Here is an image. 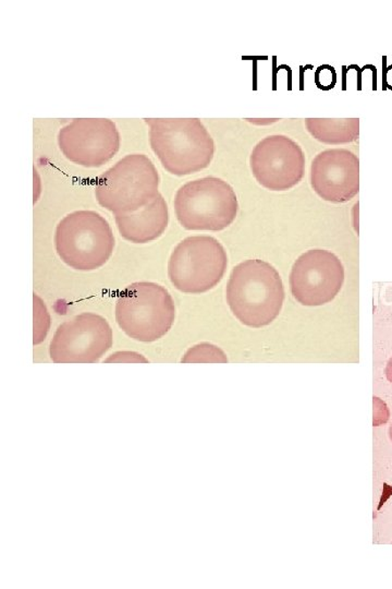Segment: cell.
I'll list each match as a JSON object with an SVG mask.
<instances>
[{
  "label": "cell",
  "mask_w": 392,
  "mask_h": 589,
  "mask_svg": "<svg viewBox=\"0 0 392 589\" xmlns=\"http://www.w3.org/2000/svg\"><path fill=\"white\" fill-rule=\"evenodd\" d=\"M150 148L172 175H192L210 167L215 143L198 118H145Z\"/></svg>",
  "instance_id": "1"
},
{
  "label": "cell",
  "mask_w": 392,
  "mask_h": 589,
  "mask_svg": "<svg viewBox=\"0 0 392 589\" xmlns=\"http://www.w3.org/2000/svg\"><path fill=\"white\" fill-rule=\"evenodd\" d=\"M227 304L239 322L250 328L271 324L282 309L285 289L276 268L252 259L231 272L226 290Z\"/></svg>",
  "instance_id": "2"
},
{
  "label": "cell",
  "mask_w": 392,
  "mask_h": 589,
  "mask_svg": "<svg viewBox=\"0 0 392 589\" xmlns=\"http://www.w3.org/2000/svg\"><path fill=\"white\" fill-rule=\"evenodd\" d=\"M57 254L73 270L89 272L105 266L115 249V236L105 218L96 211H74L57 225Z\"/></svg>",
  "instance_id": "3"
},
{
  "label": "cell",
  "mask_w": 392,
  "mask_h": 589,
  "mask_svg": "<svg viewBox=\"0 0 392 589\" xmlns=\"http://www.w3.org/2000/svg\"><path fill=\"white\" fill-rule=\"evenodd\" d=\"M118 327L127 337L142 343H153L172 329L176 305L169 291L153 282H136L118 296L115 308Z\"/></svg>",
  "instance_id": "4"
},
{
  "label": "cell",
  "mask_w": 392,
  "mask_h": 589,
  "mask_svg": "<svg viewBox=\"0 0 392 589\" xmlns=\"http://www.w3.org/2000/svg\"><path fill=\"white\" fill-rule=\"evenodd\" d=\"M159 174L145 154H129L97 178L96 198L112 214H130L159 195Z\"/></svg>",
  "instance_id": "5"
},
{
  "label": "cell",
  "mask_w": 392,
  "mask_h": 589,
  "mask_svg": "<svg viewBox=\"0 0 392 589\" xmlns=\"http://www.w3.org/2000/svg\"><path fill=\"white\" fill-rule=\"evenodd\" d=\"M179 223L187 230L220 232L237 219L234 188L219 177L198 178L179 188L173 201Z\"/></svg>",
  "instance_id": "6"
},
{
  "label": "cell",
  "mask_w": 392,
  "mask_h": 589,
  "mask_svg": "<svg viewBox=\"0 0 392 589\" xmlns=\"http://www.w3.org/2000/svg\"><path fill=\"white\" fill-rule=\"evenodd\" d=\"M227 267L228 256L219 240L211 236H191L170 254L168 277L181 293L203 294L219 284Z\"/></svg>",
  "instance_id": "7"
},
{
  "label": "cell",
  "mask_w": 392,
  "mask_h": 589,
  "mask_svg": "<svg viewBox=\"0 0 392 589\" xmlns=\"http://www.w3.org/2000/svg\"><path fill=\"white\" fill-rule=\"evenodd\" d=\"M112 329L107 320L93 313L75 315L56 329L50 346L55 364H96L111 350Z\"/></svg>",
  "instance_id": "8"
},
{
  "label": "cell",
  "mask_w": 392,
  "mask_h": 589,
  "mask_svg": "<svg viewBox=\"0 0 392 589\" xmlns=\"http://www.w3.org/2000/svg\"><path fill=\"white\" fill-rule=\"evenodd\" d=\"M58 147L71 163L97 168L111 161L120 149V133L107 118H75L59 130Z\"/></svg>",
  "instance_id": "9"
},
{
  "label": "cell",
  "mask_w": 392,
  "mask_h": 589,
  "mask_svg": "<svg viewBox=\"0 0 392 589\" xmlns=\"http://www.w3.org/2000/svg\"><path fill=\"white\" fill-rule=\"evenodd\" d=\"M305 164L304 149L285 135L265 136L250 155L254 178L271 191H287L299 185L304 177Z\"/></svg>",
  "instance_id": "10"
},
{
  "label": "cell",
  "mask_w": 392,
  "mask_h": 589,
  "mask_svg": "<svg viewBox=\"0 0 392 589\" xmlns=\"http://www.w3.org/2000/svg\"><path fill=\"white\" fill-rule=\"evenodd\" d=\"M344 282V267L336 254L314 249L296 259L290 275V289L296 301L308 307L334 299Z\"/></svg>",
  "instance_id": "11"
},
{
  "label": "cell",
  "mask_w": 392,
  "mask_h": 589,
  "mask_svg": "<svg viewBox=\"0 0 392 589\" xmlns=\"http://www.w3.org/2000/svg\"><path fill=\"white\" fill-rule=\"evenodd\" d=\"M311 185L323 200L346 204L360 191V161L347 149H327L311 164Z\"/></svg>",
  "instance_id": "12"
},
{
  "label": "cell",
  "mask_w": 392,
  "mask_h": 589,
  "mask_svg": "<svg viewBox=\"0 0 392 589\" xmlns=\"http://www.w3.org/2000/svg\"><path fill=\"white\" fill-rule=\"evenodd\" d=\"M116 225L127 242L144 244L162 237L169 224L166 200L160 195L148 205L130 214L115 215Z\"/></svg>",
  "instance_id": "13"
},
{
  "label": "cell",
  "mask_w": 392,
  "mask_h": 589,
  "mask_svg": "<svg viewBox=\"0 0 392 589\" xmlns=\"http://www.w3.org/2000/svg\"><path fill=\"white\" fill-rule=\"evenodd\" d=\"M305 127L315 140L327 145L351 143L360 135L358 118H306Z\"/></svg>",
  "instance_id": "14"
},
{
  "label": "cell",
  "mask_w": 392,
  "mask_h": 589,
  "mask_svg": "<svg viewBox=\"0 0 392 589\" xmlns=\"http://www.w3.org/2000/svg\"><path fill=\"white\" fill-rule=\"evenodd\" d=\"M183 364H227L228 358L223 350L211 343H201L188 348L182 358Z\"/></svg>",
  "instance_id": "15"
},
{
  "label": "cell",
  "mask_w": 392,
  "mask_h": 589,
  "mask_svg": "<svg viewBox=\"0 0 392 589\" xmlns=\"http://www.w3.org/2000/svg\"><path fill=\"white\" fill-rule=\"evenodd\" d=\"M35 300V334H33V344L40 345L45 341L50 329V314L47 310L44 301L37 294L33 295Z\"/></svg>",
  "instance_id": "16"
},
{
  "label": "cell",
  "mask_w": 392,
  "mask_h": 589,
  "mask_svg": "<svg viewBox=\"0 0 392 589\" xmlns=\"http://www.w3.org/2000/svg\"><path fill=\"white\" fill-rule=\"evenodd\" d=\"M314 81L316 87H318L319 89H323V91H329V89H332L334 88V86H336V70H334L333 66H319V67L316 69Z\"/></svg>",
  "instance_id": "17"
},
{
  "label": "cell",
  "mask_w": 392,
  "mask_h": 589,
  "mask_svg": "<svg viewBox=\"0 0 392 589\" xmlns=\"http://www.w3.org/2000/svg\"><path fill=\"white\" fill-rule=\"evenodd\" d=\"M106 364H149V360L136 352H117L105 360Z\"/></svg>",
  "instance_id": "18"
},
{
  "label": "cell",
  "mask_w": 392,
  "mask_h": 589,
  "mask_svg": "<svg viewBox=\"0 0 392 589\" xmlns=\"http://www.w3.org/2000/svg\"><path fill=\"white\" fill-rule=\"evenodd\" d=\"M389 419V411L386 404L379 398H374V426L386 423Z\"/></svg>",
  "instance_id": "19"
},
{
  "label": "cell",
  "mask_w": 392,
  "mask_h": 589,
  "mask_svg": "<svg viewBox=\"0 0 392 589\" xmlns=\"http://www.w3.org/2000/svg\"><path fill=\"white\" fill-rule=\"evenodd\" d=\"M382 88L392 91V65L382 69Z\"/></svg>",
  "instance_id": "20"
},
{
  "label": "cell",
  "mask_w": 392,
  "mask_h": 589,
  "mask_svg": "<svg viewBox=\"0 0 392 589\" xmlns=\"http://www.w3.org/2000/svg\"><path fill=\"white\" fill-rule=\"evenodd\" d=\"M386 376L389 383L392 384V357L390 358L388 364H387L386 367Z\"/></svg>",
  "instance_id": "21"
},
{
  "label": "cell",
  "mask_w": 392,
  "mask_h": 589,
  "mask_svg": "<svg viewBox=\"0 0 392 589\" xmlns=\"http://www.w3.org/2000/svg\"><path fill=\"white\" fill-rule=\"evenodd\" d=\"M389 437H390V440L392 442V425L389 428Z\"/></svg>",
  "instance_id": "22"
}]
</instances>
